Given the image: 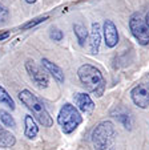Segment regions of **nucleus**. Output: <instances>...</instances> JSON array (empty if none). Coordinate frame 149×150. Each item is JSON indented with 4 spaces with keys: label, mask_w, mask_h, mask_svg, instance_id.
I'll use <instances>...</instances> for the list:
<instances>
[{
    "label": "nucleus",
    "mask_w": 149,
    "mask_h": 150,
    "mask_svg": "<svg viewBox=\"0 0 149 150\" xmlns=\"http://www.w3.org/2000/svg\"><path fill=\"white\" fill-rule=\"evenodd\" d=\"M77 76L88 92L95 94L96 97H101L104 94L105 80L100 69H97L91 64H84L77 69Z\"/></svg>",
    "instance_id": "f257e3e1"
},
{
    "label": "nucleus",
    "mask_w": 149,
    "mask_h": 150,
    "mask_svg": "<svg viewBox=\"0 0 149 150\" xmlns=\"http://www.w3.org/2000/svg\"><path fill=\"white\" fill-rule=\"evenodd\" d=\"M19 100L32 112L34 118L37 120V122H39L40 125H43V126H45V127H51L52 125H53V120L49 116V113H48L47 108L44 106V104H43V102L40 101V98H37L32 92H29L28 89L21 91L19 93Z\"/></svg>",
    "instance_id": "f03ea898"
},
{
    "label": "nucleus",
    "mask_w": 149,
    "mask_h": 150,
    "mask_svg": "<svg viewBox=\"0 0 149 150\" xmlns=\"http://www.w3.org/2000/svg\"><path fill=\"white\" fill-rule=\"evenodd\" d=\"M116 142V129L111 121H103L93 129L92 144L95 150H113Z\"/></svg>",
    "instance_id": "7ed1b4c3"
},
{
    "label": "nucleus",
    "mask_w": 149,
    "mask_h": 150,
    "mask_svg": "<svg viewBox=\"0 0 149 150\" xmlns=\"http://www.w3.org/2000/svg\"><path fill=\"white\" fill-rule=\"evenodd\" d=\"M57 122L61 126V130L65 134H71L77 129L80 124L83 122V117L80 116L79 110L75 105L72 104H64L61 106L57 116Z\"/></svg>",
    "instance_id": "20e7f679"
},
{
    "label": "nucleus",
    "mask_w": 149,
    "mask_h": 150,
    "mask_svg": "<svg viewBox=\"0 0 149 150\" xmlns=\"http://www.w3.org/2000/svg\"><path fill=\"white\" fill-rule=\"evenodd\" d=\"M129 29L133 37L137 40L140 45H148L149 44V28L146 27L145 21L141 19L138 13H133L129 19Z\"/></svg>",
    "instance_id": "39448f33"
},
{
    "label": "nucleus",
    "mask_w": 149,
    "mask_h": 150,
    "mask_svg": "<svg viewBox=\"0 0 149 150\" xmlns=\"http://www.w3.org/2000/svg\"><path fill=\"white\" fill-rule=\"evenodd\" d=\"M26 71L28 73L29 79L34 81V84L36 86L41 89H45L48 88V85H49V77L47 74V71L41 69L39 65H37L35 61L32 60H28L26 62Z\"/></svg>",
    "instance_id": "423d86ee"
},
{
    "label": "nucleus",
    "mask_w": 149,
    "mask_h": 150,
    "mask_svg": "<svg viewBox=\"0 0 149 150\" xmlns=\"http://www.w3.org/2000/svg\"><path fill=\"white\" fill-rule=\"evenodd\" d=\"M130 98L133 104L137 105L138 108L146 109L149 106V80L143 81L137 86L132 89L130 92Z\"/></svg>",
    "instance_id": "0eeeda50"
},
{
    "label": "nucleus",
    "mask_w": 149,
    "mask_h": 150,
    "mask_svg": "<svg viewBox=\"0 0 149 150\" xmlns=\"http://www.w3.org/2000/svg\"><path fill=\"white\" fill-rule=\"evenodd\" d=\"M103 33L105 39V45L108 48H115L118 42V31L112 20H105L103 25Z\"/></svg>",
    "instance_id": "6e6552de"
},
{
    "label": "nucleus",
    "mask_w": 149,
    "mask_h": 150,
    "mask_svg": "<svg viewBox=\"0 0 149 150\" xmlns=\"http://www.w3.org/2000/svg\"><path fill=\"white\" fill-rule=\"evenodd\" d=\"M75 104H76L77 109H79L81 113L87 114H92V112L95 110V102L92 101L89 96L87 93H77L75 94Z\"/></svg>",
    "instance_id": "1a4fd4ad"
},
{
    "label": "nucleus",
    "mask_w": 149,
    "mask_h": 150,
    "mask_svg": "<svg viewBox=\"0 0 149 150\" xmlns=\"http://www.w3.org/2000/svg\"><path fill=\"white\" fill-rule=\"evenodd\" d=\"M41 65H43V68L47 71V73L51 74L57 82H64V80H65L64 71H63L57 64H55L51 60H48L44 57V59H41Z\"/></svg>",
    "instance_id": "9d476101"
},
{
    "label": "nucleus",
    "mask_w": 149,
    "mask_h": 150,
    "mask_svg": "<svg viewBox=\"0 0 149 150\" xmlns=\"http://www.w3.org/2000/svg\"><path fill=\"white\" fill-rule=\"evenodd\" d=\"M100 42H101V28H100V24L97 21H95V23H92V29H91V37H89L91 53L93 54L98 53Z\"/></svg>",
    "instance_id": "9b49d317"
},
{
    "label": "nucleus",
    "mask_w": 149,
    "mask_h": 150,
    "mask_svg": "<svg viewBox=\"0 0 149 150\" xmlns=\"http://www.w3.org/2000/svg\"><path fill=\"white\" fill-rule=\"evenodd\" d=\"M24 124H26V130H24L26 137L29 139H34L35 137L37 136V133H39V126H37L36 122H35V118L28 114V116H26V118H24Z\"/></svg>",
    "instance_id": "f8f14e48"
},
{
    "label": "nucleus",
    "mask_w": 149,
    "mask_h": 150,
    "mask_svg": "<svg viewBox=\"0 0 149 150\" xmlns=\"http://www.w3.org/2000/svg\"><path fill=\"white\" fill-rule=\"evenodd\" d=\"M16 144V138L12 133H9L7 129L0 126V147H12Z\"/></svg>",
    "instance_id": "ddd939ff"
},
{
    "label": "nucleus",
    "mask_w": 149,
    "mask_h": 150,
    "mask_svg": "<svg viewBox=\"0 0 149 150\" xmlns=\"http://www.w3.org/2000/svg\"><path fill=\"white\" fill-rule=\"evenodd\" d=\"M73 32H75V35H76V39L77 41H79V45L83 47L85 44V40H87L88 37V31L87 28H85L83 24H75L73 25Z\"/></svg>",
    "instance_id": "4468645a"
},
{
    "label": "nucleus",
    "mask_w": 149,
    "mask_h": 150,
    "mask_svg": "<svg viewBox=\"0 0 149 150\" xmlns=\"http://www.w3.org/2000/svg\"><path fill=\"white\" fill-rule=\"evenodd\" d=\"M0 104L8 106L11 110H14V109L16 108V106H15V101L12 100V97L9 96L8 92H7L3 86H0Z\"/></svg>",
    "instance_id": "2eb2a0df"
},
{
    "label": "nucleus",
    "mask_w": 149,
    "mask_h": 150,
    "mask_svg": "<svg viewBox=\"0 0 149 150\" xmlns=\"http://www.w3.org/2000/svg\"><path fill=\"white\" fill-rule=\"evenodd\" d=\"M0 121H1V124L7 127H11V129H15V127H16V121H15V118L8 113V112L3 110V109H0Z\"/></svg>",
    "instance_id": "dca6fc26"
},
{
    "label": "nucleus",
    "mask_w": 149,
    "mask_h": 150,
    "mask_svg": "<svg viewBox=\"0 0 149 150\" xmlns=\"http://www.w3.org/2000/svg\"><path fill=\"white\" fill-rule=\"evenodd\" d=\"M45 20H48V16H41V17H36V19L31 20V21H28V23H26L24 25L20 27V29L21 31H26V29H29V28H34V27H36L37 24L40 23H44Z\"/></svg>",
    "instance_id": "f3484780"
},
{
    "label": "nucleus",
    "mask_w": 149,
    "mask_h": 150,
    "mask_svg": "<svg viewBox=\"0 0 149 150\" xmlns=\"http://www.w3.org/2000/svg\"><path fill=\"white\" fill-rule=\"evenodd\" d=\"M116 118H118L121 122H123V125L125 127H130V125H132V122H130V117H129V114H127V113H124V114H120V113H117L116 114Z\"/></svg>",
    "instance_id": "a211bd4d"
},
{
    "label": "nucleus",
    "mask_w": 149,
    "mask_h": 150,
    "mask_svg": "<svg viewBox=\"0 0 149 150\" xmlns=\"http://www.w3.org/2000/svg\"><path fill=\"white\" fill-rule=\"evenodd\" d=\"M8 16H9V12L8 9L6 8L4 6L0 4V24H4L8 20Z\"/></svg>",
    "instance_id": "6ab92c4d"
},
{
    "label": "nucleus",
    "mask_w": 149,
    "mask_h": 150,
    "mask_svg": "<svg viewBox=\"0 0 149 150\" xmlns=\"http://www.w3.org/2000/svg\"><path fill=\"white\" fill-rule=\"evenodd\" d=\"M49 36H51V39L53 40V41H61L63 37H64V33H63L60 29L55 28V29H52V32H51Z\"/></svg>",
    "instance_id": "aec40b11"
},
{
    "label": "nucleus",
    "mask_w": 149,
    "mask_h": 150,
    "mask_svg": "<svg viewBox=\"0 0 149 150\" xmlns=\"http://www.w3.org/2000/svg\"><path fill=\"white\" fill-rule=\"evenodd\" d=\"M9 35H11V32H3V33H0V41H3V40H6L7 37L9 36Z\"/></svg>",
    "instance_id": "412c9836"
},
{
    "label": "nucleus",
    "mask_w": 149,
    "mask_h": 150,
    "mask_svg": "<svg viewBox=\"0 0 149 150\" xmlns=\"http://www.w3.org/2000/svg\"><path fill=\"white\" fill-rule=\"evenodd\" d=\"M145 24H146V27L149 28V12L146 13V16H145Z\"/></svg>",
    "instance_id": "4be33fe9"
},
{
    "label": "nucleus",
    "mask_w": 149,
    "mask_h": 150,
    "mask_svg": "<svg viewBox=\"0 0 149 150\" xmlns=\"http://www.w3.org/2000/svg\"><path fill=\"white\" fill-rule=\"evenodd\" d=\"M26 1H27L28 4H34V3H36L37 0H26Z\"/></svg>",
    "instance_id": "5701e85b"
}]
</instances>
